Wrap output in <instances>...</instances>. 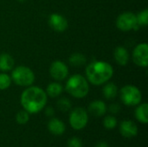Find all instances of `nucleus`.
Listing matches in <instances>:
<instances>
[{"label": "nucleus", "instance_id": "obj_1", "mask_svg": "<svg viewBox=\"0 0 148 147\" xmlns=\"http://www.w3.org/2000/svg\"><path fill=\"white\" fill-rule=\"evenodd\" d=\"M48 96L46 92L39 87H27L20 96V103L23 108L29 114L41 112L46 106Z\"/></svg>", "mask_w": 148, "mask_h": 147}, {"label": "nucleus", "instance_id": "obj_2", "mask_svg": "<svg viewBox=\"0 0 148 147\" xmlns=\"http://www.w3.org/2000/svg\"><path fill=\"white\" fill-rule=\"evenodd\" d=\"M86 79L94 86H101L108 82L114 75L112 65L105 61H94L86 68Z\"/></svg>", "mask_w": 148, "mask_h": 147}, {"label": "nucleus", "instance_id": "obj_3", "mask_svg": "<svg viewBox=\"0 0 148 147\" xmlns=\"http://www.w3.org/2000/svg\"><path fill=\"white\" fill-rule=\"evenodd\" d=\"M65 90L72 97L82 99L86 97L89 92V84L86 77L79 74H75L67 80Z\"/></svg>", "mask_w": 148, "mask_h": 147}, {"label": "nucleus", "instance_id": "obj_4", "mask_svg": "<svg viewBox=\"0 0 148 147\" xmlns=\"http://www.w3.org/2000/svg\"><path fill=\"white\" fill-rule=\"evenodd\" d=\"M10 78L16 85L27 88L33 85L35 81V74L29 67L17 66L11 70Z\"/></svg>", "mask_w": 148, "mask_h": 147}, {"label": "nucleus", "instance_id": "obj_5", "mask_svg": "<svg viewBox=\"0 0 148 147\" xmlns=\"http://www.w3.org/2000/svg\"><path fill=\"white\" fill-rule=\"evenodd\" d=\"M121 101L128 107L138 106L141 103L142 94L140 90L134 85H126L121 88L120 92Z\"/></svg>", "mask_w": 148, "mask_h": 147}, {"label": "nucleus", "instance_id": "obj_6", "mask_svg": "<svg viewBox=\"0 0 148 147\" xmlns=\"http://www.w3.org/2000/svg\"><path fill=\"white\" fill-rule=\"evenodd\" d=\"M69 121L70 126L75 130L80 131L86 127L88 122V112L82 107H75L74 108L69 117Z\"/></svg>", "mask_w": 148, "mask_h": 147}, {"label": "nucleus", "instance_id": "obj_7", "mask_svg": "<svg viewBox=\"0 0 148 147\" xmlns=\"http://www.w3.org/2000/svg\"><path fill=\"white\" fill-rule=\"evenodd\" d=\"M116 27L121 31L138 30L140 27L137 23L136 15L131 11H126L120 14L116 19Z\"/></svg>", "mask_w": 148, "mask_h": 147}, {"label": "nucleus", "instance_id": "obj_8", "mask_svg": "<svg viewBox=\"0 0 148 147\" xmlns=\"http://www.w3.org/2000/svg\"><path fill=\"white\" fill-rule=\"evenodd\" d=\"M132 59L135 65L140 68H147L148 66V45L146 42L138 44L133 53Z\"/></svg>", "mask_w": 148, "mask_h": 147}, {"label": "nucleus", "instance_id": "obj_9", "mask_svg": "<svg viewBox=\"0 0 148 147\" xmlns=\"http://www.w3.org/2000/svg\"><path fill=\"white\" fill-rule=\"evenodd\" d=\"M49 75L56 81H64L69 76V68L65 62L60 60L53 62L49 67Z\"/></svg>", "mask_w": 148, "mask_h": 147}, {"label": "nucleus", "instance_id": "obj_10", "mask_svg": "<svg viewBox=\"0 0 148 147\" xmlns=\"http://www.w3.org/2000/svg\"><path fill=\"white\" fill-rule=\"evenodd\" d=\"M49 27L56 32H63L69 27L68 20L61 14L52 13L49 17Z\"/></svg>", "mask_w": 148, "mask_h": 147}, {"label": "nucleus", "instance_id": "obj_11", "mask_svg": "<svg viewBox=\"0 0 148 147\" xmlns=\"http://www.w3.org/2000/svg\"><path fill=\"white\" fill-rule=\"evenodd\" d=\"M120 133L124 138L132 139L137 136L138 126L133 120H125L120 125Z\"/></svg>", "mask_w": 148, "mask_h": 147}, {"label": "nucleus", "instance_id": "obj_12", "mask_svg": "<svg viewBox=\"0 0 148 147\" xmlns=\"http://www.w3.org/2000/svg\"><path fill=\"white\" fill-rule=\"evenodd\" d=\"M48 130L50 133L56 136H60L64 133L66 126L62 120L57 118H52L48 122Z\"/></svg>", "mask_w": 148, "mask_h": 147}, {"label": "nucleus", "instance_id": "obj_13", "mask_svg": "<svg viewBox=\"0 0 148 147\" xmlns=\"http://www.w3.org/2000/svg\"><path fill=\"white\" fill-rule=\"evenodd\" d=\"M108 110L107 105L104 101L95 100L92 101L88 106V112L95 117H101L106 114Z\"/></svg>", "mask_w": 148, "mask_h": 147}, {"label": "nucleus", "instance_id": "obj_14", "mask_svg": "<svg viewBox=\"0 0 148 147\" xmlns=\"http://www.w3.org/2000/svg\"><path fill=\"white\" fill-rule=\"evenodd\" d=\"M114 58L117 64L121 66H126L130 59L128 50L123 46H118L114 51Z\"/></svg>", "mask_w": 148, "mask_h": 147}, {"label": "nucleus", "instance_id": "obj_15", "mask_svg": "<svg viewBox=\"0 0 148 147\" xmlns=\"http://www.w3.org/2000/svg\"><path fill=\"white\" fill-rule=\"evenodd\" d=\"M14 58L8 53H3L0 55V71L7 73L11 71L14 68Z\"/></svg>", "mask_w": 148, "mask_h": 147}, {"label": "nucleus", "instance_id": "obj_16", "mask_svg": "<svg viewBox=\"0 0 148 147\" xmlns=\"http://www.w3.org/2000/svg\"><path fill=\"white\" fill-rule=\"evenodd\" d=\"M135 118L136 120L142 123V124H147L148 123V105L147 103H140L135 109Z\"/></svg>", "mask_w": 148, "mask_h": 147}, {"label": "nucleus", "instance_id": "obj_17", "mask_svg": "<svg viewBox=\"0 0 148 147\" xmlns=\"http://www.w3.org/2000/svg\"><path fill=\"white\" fill-rule=\"evenodd\" d=\"M118 92V87L114 82H106L102 88L103 96L107 100H114V98H116Z\"/></svg>", "mask_w": 148, "mask_h": 147}, {"label": "nucleus", "instance_id": "obj_18", "mask_svg": "<svg viewBox=\"0 0 148 147\" xmlns=\"http://www.w3.org/2000/svg\"><path fill=\"white\" fill-rule=\"evenodd\" d=\"M45 92H46V94L48 97L56 98V97L60 96L62 94V93L63 92V87L58 81H54V82L49 83L47 86Z\"/></svg>", "mask_w": 148, "mask_h": 147}, {"label": "nucleus", "instance_id": "obj_19", "mask_svg": "<svg viewBox=\"0 0 148 147\" xmlns=\"http://www.w3.org/2000/svg\"><path fill=\"white\" fill-rule=\"evenodd\" d=\"M69 62L73 67H82L87 62L86 56L82 53H74L69 58Z\"/></svg>", "mask_w": 148, "mask_h": 147}, {"label": "nucleus", "instance_id": "obj_20", "mask_svg": "<svg viewBox=\"0 0 148 147\" xmlns=\"http://www.w3.org/2000/svg\"><path fill=\"white\" fill-rule=\"evenodd\" d=\"M56 106L58 107V109L63 113L65 112H69L71 110L72 108V103L70 101L69 99L66 98V97H62V98H60L56 103Z\"/></svg>", "mask_w": 148, "mask_h": 147}, {"label": "nucleus", "instance_id": "obj_21", "mask_svg": "<svg viewBox=\"0 0 148 147\" xmlns=\"http://www.w3.org/2000/svg\"><path fill=\"white\" fill-rule=\"evenodd\" d=\"M11 78L7 73H0V90H6L11 85Z\"/></svg>", "mask_w": 148, "mask_h": 147}, {"label": "nucleus", "instance_id": "obj_22", "mask_svg": "<svg viewBox=\"0 0 148 147\" xmlns=\"http://www.w3.org/2000/svg\"><path fill=\"white\" fill-rule=\"evenodd\" d=\"M117 120L113 115H108L103 119V126L107 130H113L117 126Z\"/></svg>", "mask_w": 148, "mask_h": 147}, {"label": "nucleus", "instance_id": "obj_23", "mask_svg": "<svg viewBox=\"0 0 148 147\" xmlns=\"http://www.w3.org/2000/svg\"><path fill=\"white\" fill-rule=\"evenodd\" d=\"M29 113L24 109L19 111L16 115V121L19 125H25L29 122Z\"/></svg>", "mask_w": 148, "mask_h": 147}, {"label": "nucleus", "instance_id": "obj_24", "mask_svg": "<svg viewBox=\"0 0 148 147\" xmlns=\"http://www.w3.org/2000/svg\"><path fill=\"white\" fill-rule=\"evenodd\" d=\"M137 23L140 26H147L148 24V10L145 9L136 15Z\"/></svg>", "mask_w": 148, "mask_h": 147}, {"label": "nucleus", "instance_id": "obj_25", "mask_svg": "<svg viewBox=\"0 0 148 147\" xmlns=\"http://www.w3.org/2000/svg\"><path fill=\"white\" fill-rule=\"evenodd\" d=\"M67 146L68 147H83V144H82V141L79 138L73 137L68 140Z\"/></svg>", "mask_w": 148, "mask_h": 147}, {"label": "nucleus", "instance_id": "obj_26", "mask_svg": "<svg viewBox=\"0 0 148 147\" xmlns=\"http://www.w3.org/2000/svg\"><path fill=\"white\" fill-rule=\"evenodd\" d=\"M108 110H109V112H110L112 114H117V113H119L120 111H121V107H120L119 104L114 103V104H111V105L109 106Z\"/></svg>", "mask_w": 148, "mask_h": 147}, {"label": "nucleus", "instance_id": "obj_27", "mask_svg": "<svg viewBox=\"0 0 148 147\" xmlns=\"http://www.w3.org/2000/svg\"><path fill=\"white\" fill-rule=\"evenodd\" d=\"M45 114H46V116H48V117H53L54 116V114H55V110H54V108L52 107H46L45 108Z\"/></svg>", "mask_w": 148, "mask_h": 147}, {"label": "nucleus", "instance_id": "obj_28", "mask_svg": "<svg viewBox=\"0 0 148 147\" xmlns=\"http://www.w3.org/2000/svg\"><path fill=\"white\" fill-rule=\"evenodd\" d=\"M95 147H109L108 144L105 141H100L96 144Z\"/></svg>", "mask_w": 148, "mask_h": 147}, {"label": "nucleus", "instance_id": "obj_29", "mask_svg": "<svg viewBox=\"0 0 148 147\" xmlns=\"http://www.w3.org/2000/svg\"><path fill=\"white\" fill-rule=\"evenodd\" d=\"M19 2H24V1H26V0H18Z\"/></svg>", "mask_w": 148, "mask_h": 147}]
</instances>
